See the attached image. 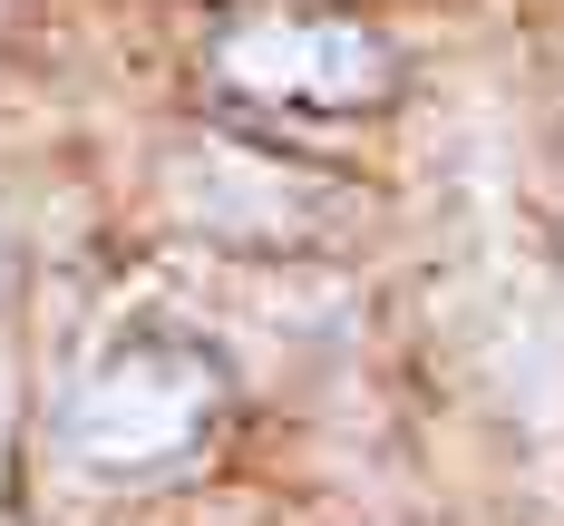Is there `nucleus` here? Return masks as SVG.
Listing matches in <instances>:
<instances>
[{
  "instance_id": "2",
  "label": "nucleus",
  "mask_w": 564,
  "mask_h": 526,
  "mask_svg": "<svg viewBox=\"0 0 564 526\" xmlns=\"http://www.w3.org/2000/svg\"><path fill=\"white\" fill-rule=\"evenodd\" d=\"M215 78L234 98H263V108L350 117L399 88V58L380 30L332 20V10H253V20H234L215 40Z\"/></svg>"
},
{
  "instance_id": "1",
  "label": "nucleus",
  "mask_w": 564,
  "mask_h": 526,
  "mask_svg": "<svg viewBox=\"0 0 564 526\" xmlns=\"http://www.w3.org/2000/svg\"><path fill=\"white\" fill-rule=\"evenodd\" d=\"M215 400H225V371H215L205 351L127 342V351H108V361L68 390L58 439H68V459L88 468V477H147V468L185 459V449L205 439Z\"/></svg>"
}]
</instances>
